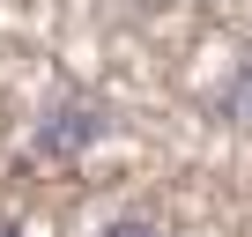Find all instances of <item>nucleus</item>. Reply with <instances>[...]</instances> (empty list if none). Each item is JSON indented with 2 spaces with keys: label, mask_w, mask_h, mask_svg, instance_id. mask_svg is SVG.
<instances>
[{
  "label": "nucleus",
  "mask_w": 252,
  "mask_h": 237,
  "mask_svg": "<svg viewBox=\"0 0 252 237\" xmlns=\"http://www.w3.org/2000/svg\"><path fill=\"white\" fill-rule=\"evenodd\" d=\"M104 126H111V118H104V104L74 96V104H60L45 126H37V156H82V148H89Z\"/></svg>",
  "instance_id": "obj_1"
},
{
  "label": "nucleus",
  "mask_w": 252,
  "mask_h": 237,
  "mask_svg": "<svg viewBox=\"0 0 252 237\" xmlns=\"http://www.w3.org/2000/svg\"><path fill=\"white\" fill-rule=\"evenodd\" d=\"M104 237H156V230H149V222H111Z\"/></svg>",
  "instance_id": "obj_2"
},
{
  "label": "nucleus",
  "mask_w": 252,
  "mask_h": 237,
  "mask_svg": "<svg viewBox=\"0 0 252 237\" xmlns=\"http://www.w3.org/2000/svg\"><path fill=\"white\" fill-rule=\"evenodd\" d=\"M0 237H15V222H0Z\"/></svg>",
  "instance_id": "obj_3"
}]
</instances>
